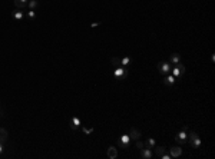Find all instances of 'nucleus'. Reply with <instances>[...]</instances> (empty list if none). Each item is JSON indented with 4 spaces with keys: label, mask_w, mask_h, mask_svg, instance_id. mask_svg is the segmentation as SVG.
Masks as SVG:
<instances>
[{
    "label": "nucleus",
    "mask_w": 215,
    "mask_h": 159,
    "mask_svg": "<svg viewBox=\"0 0 215 159\" xmlns=\"http://www.w3.org/2000/svg\"><path fill=\"white\" fill-rule=\"evenodd\" d=\"M171 69H172V64H171V62L162 60V62H159V63H158V70H159V73H161V75H168V73L171 72Z\"/></svg>",
    "instance_id": "f257e3e1"
},
{
    "label": "nucleus",
    "mask_w": 215,
    "mask_h": 159,
    "mask_svg": "<svg viewBox=\"0 0 215 159\" xmlns=\"http://www.w3.org/2000/svg\"><path fill=\"white\" fill-rule=\"evenodd\" d=\"M188 141H189L191 146H194V148H199V146H201V138H199V135L195 133V132L188 133Z\"/></svg>",
    "instance_id": "f03ea898"
},
{
    "label": "nucleus",
    "mask_w": 215,
    "mask_h": 159,
    "mask_svg": "<svg viewBox=\"0 0 215 159\" xmlns=\"http://www.w3.org/2000/svg\"><path fill=\"white\" fill-rule=\"evenodd\" d=\"M126 75H128V69L125 66H118L113 70V76H115L116 79H125Z\"/></svg>",
    "instance_id": "7ed1b4c3"
},
{
    "label": "nucleus",
    "mask_w": 215,
    "mask_h": 159,
    "mask_svg": "<svg viewBox=\"0 0 215 159\" xmlns=\"http://www.w3.org/2000/svg\"><path fill=\"white\" fill-rule=\"evenodd\" d=\"M171 72H172V75H174L175 78H179V76H182V75L185 73V66H184L181 62H178V63L171 69Z\"/></svg>",
    "instance_id": "20e7f679"
},
{
    "label": "nucleus",
    "mask_w": 215,
    "mask_h": 159,
    "mask_svg": "<svg viewBox=\"0 0 215 159\" xmlns=\"http://www.w3.org/2000/svg\"><path fill=\"white\" fill-rule=\"evenodd\" d=\"M186 129H188V126H184L182 127V130L176 135V138H175V141L178 143H184L188 141V133H186Z\"/></svg>",
    "instance_id": "39448f33"
},
{
    "label": "nucleus",
    "mask_w": 215,
    "mask_h": 159,
    "mask_svg": "<svg viewBox=\"0 0 215 159\" xmlns=\"http://www.w3.org/2000/svg\"><path fill=\"white\" fill-rule=\"evenodd\" d=\"M169 155H171V158H179L182 155V148L181 146H172L169 149Z\"/></svg>",
    "instance_id": "423d86ee"
},
{
    "label": "nucleus",
    "mask_w": 215,
    "mask_h": 159,
    "mask_svg": "<svg viewBox=\"0 0 215 159\" xmlns=\"http://www.w3.org/2000/svg\"><path fill=\"white\" fill-rule=\"evenodd\" d=\"M69 126H70L72 130H78V129L80 127V119H79L78 116H72V118H70V125H69Z\"/></svg>",
    "instance_id": "0eeeda50"
},
{
    "label": "nucleus",
    "mask_w": 215,
    "mask_h": 159,
    "mask_svg": "<svg viewBox=\"0 0 215 159\" xmlns=\"http://www.w3.org/2000/svg\"><path fill=\"white\" fill-rule=\"evenodd\" d=\"M119 145L122 146V148H129V145H131V138L129 135H122L119 138Z\"/></svg>",
    "instance_id": "6e6552de"
},
{
    "label": "nucleus",
    "mask_w": 215,
    "mask_h": 159,
    "mask_svg": "<svg viewBox=\"0 0 215 159\" xmlns=\"http://www.w3.org/2000/svg\"><path fill=\"white\" fill-rule=\"evenodd\" d=\"M139 158L151 159L152 158V152H151V149H149V148H142V149H139Z\"/></svg>",
    "instance_id": "1a4fd4ad"
},
{
    "label": "nucleus",
    "mask_w": 215,
    "mask_h": 159,
    "mask_svg": "<svg viewBox=\"0 0 215 159\" xmlns=\"http://www.w3.org/2000/svg\"><path fill=\"white\" fill-rule=\"evenodd\" d=\"M106 155H108V158L109 159H116L118 158V149H116L115 146H109Z\"/></svg>",
    "instance_id": "9d476101"
},
{
    "label": "nucleus",
    "mask_w": 215,
    "mask_h": 159,
    "mask_svg": "<svg viewBox=\"0 0 215 159\" xmlns=\"http://www.w3.org/2000/svg\"><path fill=\"white\" fill-rule=\"evenodd\" d=\"M12 15H13V19L17 20V22H19V20H23V16H25V13H23L22 9H16V10H13Z\"/></svg>",
    "instance_id": "9b49d317"
},
{
    "label": "nucleus",
    "mask_w": 215,
    "mask_h": 159,
    "mask_svg": "<svg viewBox=\"0 0 215 159\" xmlns=\"http://www.w3.org/2000/svg\"><path fill=\"white\" fill-rule=\"evenodd\" d=\"M129 138H131V141H138V139H141V132L138 129H131Z\"/></svg>",
    "instance_id": "f8f14e48"
},
{
    "label": "nucleus",
    "mask_w": 215,
    "mask_h": 159,
    "mask_svg": "<svg viewBox=\"0 0 215 159\" xmlns=\"http://www.w3.org/2000/svg\"><path fill=\"white\" fill-rule=\"evenodd\" d=\"M27 3H29V0H15V6L17 9H22V10L27 9Z\"/></svg>",
    "instance_id": "ddd939ff"
},
{
    "label": "nucleus",
    "mask_w": 215,
    "mask_h": 159,
    "mask_svg": "<svg viewBox=\"0 0 215 159\" xmlns=\"http://www.w3.org/2000/svg\"><path fill=\"white\" fill-rule=\"evenodd\" d=\"M9 138V133L6 129H3V127H0V143H4L6 141H7Z\"/></svg>",
    "instance_id": "4468645a"
},
{
    "label": "nucleus",
    "mask_w": 215,
    "mask_h": 159,
    "mask_svg": "<svg viewBox=\"0 0 215 159\" xmlns=\"http://www.w3.org/2000/svg\"><path fill=\"white\" fill-rule=\"evenodd\" d=\"M169 62H171V64H176L178 62H181V55L179 53H172L171 57H169Z\"/></svg>",
    "instance_id": "2eb2a0df"
},
{
    "label": "nucleus",
    "mask_w": 215,
    "mask_h": 159,
    "mask_svg": "<svg viewBox=\"0 0 215 159\" xmlns=\"http://www.w3.org/2000/svg\"><path fill=\"white\" fill-rule=\"evenodd\" d=\"M143 145H145V148L154 149V148H155V145H156V142H155V139H154V138H148V139H146V142L143 143Z\"/></svg>",
    "instance_id": "dca6fc26"
},
{
    "label": "nucleus",
    "mask_w": 215,
    "mask_h": 159,
    "mask_svg": "<svg viewBox=\"0 0 215 159\" xmlns=\"http://www.w3.org/2000/svg\"><path fill=\"white\" fill-rule=\"evenodd\" d=\"M164 83H165L166 86H172L175 83V76L174 75H168L165 78V80H164Z\"/></svg>",
    "instance_id": "f3484780"
},
{
    "label": "nucleus",
    "mask_w": 215,
    "mask_h": 159,
    "mask_svg": "<svg viewBox=\"0 0 215 159\" xmlns=\"http://www.w3.org/2000/svg\"><path fill=\"white\" fill-rule=\"evenodd\" d=\"M165 151H166L165 146H156V148H155V155H156L158 158H161V155L165 153Z\"/></svg>",
    "instance_id": "a211bd4d"
},
{
    "label": "nucleus",
    "mask_w": 215,
    "mask_h": 159,
    "mask_svg": "<svg viewBox=\"0 0 215 159\" xmlns=\"http://www.w3.org/2000/svg\"><path fill=\"white\" fill-rule=\"evenodd\" d=\"M129 64H131V57H129V56H126V57H122V59H121V66H126V67H128Z\"/></svg>",
    "instance_id": "6ab92c4d"
},
{
    "label": "nucleus",
    "mask_w": 215,
    "mask_h": 159,
    "mask_svg": "<svg viewBox=\"0 0 215 159\" xmlns=\"http://www.w3.org/2000/svg\"><path fill=\"white\" fill-rule=\"evenodd\" d=\"M36 7H37V0H29V3H27V9L34 10Z\"/></svg>",
    "instance_id": "aec40b11"
},
{
    "label": "nucleus",
    "mask_w": 215,
    "mask_h": 159,
    "mask_svg": "<svg viewBox=\"0 0 215 159\" xmlns=\"http://www.w3.org/2000/svg\"><path fill=\"white\" fill-rule=\"evenodd\" d=\"M110 63H112V66L118 67V66H121V59H119V57H112V59H110Z\"/></svg>",
    "instance_id": "412c9836"
},
{
    "label": "nucleus",
    "mask_w": 215,
    "mask_h": 159,
    "mask_svg": "<svg viewBox=\"0 0 215 159\" xmlns=\"http://www.w3.org/2000/svg\"><path fill=\"white\" fill-rule=\"evenodd\" d=\"M83 130V133H86V135H89V133H92L93 132V127H86V126H80Z\"/></svg>",
    "instance_id": "4be33fe9"
},
{
    "label": "nucleus",
    "mask_w": 215,
    "mask_h": 159,
    "mask_svg": "<svg viewBox=\"0 0 215 159\" xmlns=\"http://www.w3.org/2000/svg\"><path fill=\"white\" fill-rule=\"evenodd\" d=\"M27 16H29V19H32V20L36 19V13H34V10H30V9H29V10H27Z\"/></svg>",
    "instance_id": "5701e85b"
},
{
    "label": "nucleus",
    "mask_w": 215,
    "mask_h": 159,
    "mask_svg": "<svg viewBox=\"0 0 215 159\" xmlns=\"http://www.w3.org/2000/svg\"><path fill=\"white\" fill-rule=\"evenodd\" d=\"M142 148H145V145H143V142H141L139 139L136 141V149L139 151V149H142Z\"/></svg>",
    "instance_id": "b1692460"
},
{
    "label": "nucleus",
    "mask_w": 215,
    "mask_h": 159,
    "mask_svg": "<svg viewBox=\"0 0 215 159\" xmlns=\"http://www.w3.org/2000/svg\"><path fill=\"white\" fill-rule=\"evenodd\" d=\"M161 158H162V159H171V155H168V153H162V155H161Z\"/></svg>",
    "instance_id": "393cba45"
},
{
    "label": "nucleus",
    "mask_w": 215,
    "mask_h": 159,
    "mask_svg": "<svg viewBox=\"0 0 215 159\" xmlns=\"http://www.w3.org/2000/svg\"><path fill=\"white\" fill-rule=\"evenodd\" d=\"M100 24V22H95V23H91V27H98Z\"/></svg>",
    "instance_id": "a878e982"
},
{
    "label": "nucleus",
    "mask_w": 215,
    "mask_h": 159,
    "mask_svg": "<svg viewBox=\"0 0 215 159\" xmlns=\"http://www.w3.org/2000/svg\"><path fill=\"white\" fill-rule=\"evenodd\" d=\"M3 152V143H0V153Z\"/></svg>",
    "instance_id": "bb28decb"
},
{
    "label": "nucleus",
    "mask_w": 215,
    "mask_h": 159,
    "mask_svg": "<svg viewBox=\"0 0 215 159\" xmlns=\"http://www.w3.org/2000/svg\"><path fill=\"white\" fill-rule=\"evenodd\" d=\"M0 106H1V103H0Z\"/></svg>",
    "instance_id": "cd10ccee"
}]
</instances>
